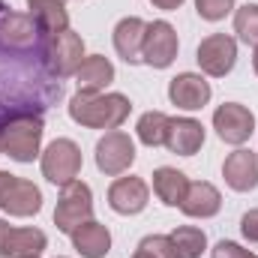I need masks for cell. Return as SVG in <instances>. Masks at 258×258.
<instances>
[{
    "label": "cell",
    "instance_id": "cell-4",
    "mask_svg": "<svg viewBox=\"0 0 258 258\" xmlns=\"http://www.w3.org/2000/svg\"><path fill=\"white\" fill-rule=\"evenodd\" d=\"M87 51H84V39L81 33H75L72 27L60 30L54 36H45V45H42V60L45 69L57 78H69L78 72V66L84 63Z\"/></svg>",
    "mask_w": 258,
    "mask_h": 258
},
{
    "label": "cell",
    "instance_id": "cell-26",
    "mask_svg": "<svg viewBox=\"0 0 258 258\" xmlns=\"http://www.w3.org/2000/svg\"><path fill=\"white\" fill-rule=\"evenodd\" d=\"M129 258H180V252H177V246L171 243L168 234H147V237L138 240L135 252Z\"/></svg>",
    "mask_w": 258,
    "mask_h": 258
},
{
    "label": "cell",
    "instance_id": "cell-9",
    "mask_svg": "<svg viewBox=\"0 0 258 258\" xmlns=\"http://www.w3.org/2000/svg\"><path fill=\"white\" fill-rule=\"evenodd\" d=\"M213 129H216L219 141H225L231 147H243L255 135V114L243 102H222L213 111Z\"/></svg>",
    "mask_w": 258,
    "mask_h": 258
},
{
    "label": "cell",
    "instance_id": "cell-32",
    "mask_svg": "<svg viewBox=\"0 0 258 258\" xmlns=\"http://www.w3.org/2000/svg\"><path fill=\"white\" fill-rule=\"evenodd\" d=\"M12 177H15L12 171H0V198H3V192H6V189H9V183H12Z\"/></svg>",
    "mask_w": 258,
    "mask_h": 258
},
{
    "label": "cell",
    "instance_id": "cell-20",
    "mask_svg": "<svg viewBox=\"0 0 258 258\" xmlns=\"http://www.w3.org/2000/svg\"><path fill=\"white\" fill-rule=\"evenodd\" d=\"M189 189V177L180 171V168H171V165H159L153 171V195L165 204V207H180L183 198Z\"/></svg>",
    "mask_w": 258,
    "mask_h": 258
},
{
    "label": "cell",
    "instance_id": "cell-23",
    "mask_svg": "<svg viewBox=\"0 0 258 258\" xmlns=\"http://www.w3.org/2000/svg\"><path fill=\"white\" fill-rule=\"evenodd\" d=\"M168 123H171V117L165 111H144L138 117V123H135V138L144 147H165Z\"/></svg>",
    "mask_w": 258,
    "mask_h": 258
},
{
    "label": "cell",
    "instance_id": "cell-31",
    "mask_svg": "<svg viewBox=\"0 0 258 258\" xmlns=\"http://www.w3.org/2000/svg\"><path fill=\"white\" fill-rule=\"evenodd\" d=\"M9 231H12V225H9L6 219H0V258H6V240H9Z\"/></svg>",
    "mask_w": 258,
    "mask_h": 258
},
{
    "label": "cell",
    "instance_id": "cell-18",
    "mask_svg": "<svg viewBox=\"0 0 258 258\" xmlns=\"http://www.w3.org/2000/svg\"><path fill=\"white\" fill-rule=\"evenodd\" d=\"M180 210L189 219H213L222 210V192L210 180H189V189H186Z\"/></svg>",
    "mask_w": 258,
    "mask_h": 258
},
{
    "label": "cell",
    "instance_id": "cell-34",
    "mask_svg": "<svg viewBox=\"0 0 258 258\" xmlns=\"http://www.w3.org/2000/svg\"><path fill=\"white\" fill-rule=\"evenodd\" d=\"M249 258H258V255H255V252H249Z\"/></svg>",
    "mask_w": 258,
    "mask_h": 258
},
{
    "label": "cell",
    "instance_id": "cell-14",
    "mask_svg": "<svg viewBox=\"0 0 258 258\" xmlns=\"http://www.w3.org/2000/svg\"><path fill=\"white\" fill-rule=\"evenodd\" d=\"M0 210L6 216H15V219H30V216H36L42 210V189L33 180L15 174L9 189L0 198Z\"/></svg>",
    "mask_w": 258,
    "mask_h": 258
},
{
    "label": "cell",
    "instance_id": "cell-33",
    "mask_svg": "<svg viewBox=\"0 0 258 258\" xmlns=\"http://www.w3.org/2000/svg\"><path fill=\"white\" fill-rule=\"evenodd\" d=\"M252 69H255V75H258V45H255V51H252Z\"/></svg>",
    "mask_w": 258,
    "mask_h": 258
},
{
    "label": "cell",
    "instance_id": "cell-22",
    "mask_svg": "<svg viewBox=\"0 0 258 258\" xmlns=\"http://www.w3.org/2000/svg\"><path fill=\"white\" fill-rule=\"evenodd\" d=\"M45 246H48V237H45L42 228L21 225V228H12V231H9L6 258H42Z\"/></svg>",
    "mask_w": 258,
    "mask_h": 258
},
{
    "label": "cell",
    "instance_id": "cell-37",
    "mask_svg": "<svg viewBox=\"0 0 258 258\" xmlns=\"http://www.w3.org/2000/svg\"><path fill=\"white\" fill-rule=\"evenodd\" d=\"M0 9H3V6H0Z\"/></svg>",
    "mask_w": 258,
    "mask_h": 258
},
{
    "label": "cell",
    "instance_id": "cell-28",
    "mask_svg": "<svg viewBox=\"0 0 258 258\" xmlns=\"http://www.w3.org/2000/svg\"><path fill=\"white\" fill-rule=\"evenodd\" d=\"M210 258H249V249H243L237 240H219L210 249Z\"/></svg>",
    "mask_w": 258,
    "mask_h": 258
},
{
    "label": "cell",
    "instance_id": "cell-17",
    "mask_svg": "<svg viewBox=\"0 0 258 258\" xmlns=\"http://www.w3.org/2000/svg\"><path fill=\"white\" fill-rule=\"evenodd\" d=\"M69 240H72V249L81 258H105L111 252V231H108V225H102L96 219L81 222L69 234Z\"/></svg>",
    "mask_w": 258,
    "mask_h": 258
},
{
    "label": "cell",
    "instance_id": "cell-30",
    "mask_svg": "<svg viewBox=\"0 0 258 258\" xmlns=\"http://www.w3.org/2000/svg\"><path fill=\"white\" fill-rule=\"evenodd\" d=\"M156 9H162V12H174V9H180L186 0H150Z\"/></svg>",
    "mask_w": 258,
    "mask_h": 258
},
{
    "label": "cell",
    "instance_id": "cell-3",
    "mask_svg": "<svg viewBox=\"0 0 258 258\" xmlns=\"http://www.w3.org/2000/svg\"><path fill=\"white\" fill-rule=\"evenodd\" d=\"M39 168H42V177L54 186H66V183L78 180V174L84 168L81 147L72 138H54L39 153Z\"/></svg>",
    "mask_w": 258,
    "mask_h": 258
},
{
    "label": "cell",
    "instance_id": "cell-15",
    "mask_svg": "<svg viewBox=\"0 0 258 258\" xmlns=\"http://www.w3.org/2000/svg\"><path fill=\"white\" fill-rule=\"evenodd\" d=\"M144 30H147V21L138 18V15H126L114 24L111 30V42H114V51L120 60H126L129 66L141 63V51H144Z\"/></svg>",
    "mask_w": 258,
    "mask_h": 258
},
{
    "label": "cell",
    "instance_id": "cell-7",
    "mask_svg": "<svg viewBox=\"0 0 258 258\" xmlns=\"http://www.w3.org/2000/svg\"><path fill=\"white\" fill-rule=\"evenodd\" d=\"M177 51H180V36H177L174 24L165 21V18L147 21L141 63L150 66V69H168V66L177 60Z\"/></svg>",
    "mask_w": 258,
    "mask_h": 258
},
{
    "label": "cell",
    "instance_id": "cell-1",
    "mask_svg": "<svg viewBox=\"0 0 258 258\" xmlns=\"http://www.w3.org/2000/svg\"><path fill=\"white\" fill-rule=\"evenodd\" d=\"M69 117L84 129H120L132 114V99L126 93L105 90V93H72L69 99Z\"/></svg>",
    "mask_w": 258,
    "mask_h": 258
},
{
    "label": "cell",
    "instance_id": "cell-11",
    "mask_svg": "<svg viewBox=\"0 0 258 258\" xmlns=\"http://www.w3.org/2000/svg\"><path fill=\"white\" fill-rule=\"evenodd\" d=\"M39 27L30 12H15V9H0V48L3 51H27L39 42Z\"/></svg>",
    "mask_w": 258,
    "mask_h": 258
},
{
    "label": "cell",
    "instance_id": "cell-6",
    "mask_svg": "<svg viewBox=\"0 0 258 258\" xmlns=\"http://www.w3.org/2000/svg\"><path fill=\"white\" fill-rule=\"evenodd\" d=\"M87 219H93V189L84 180H72V183L60 186L57 207H54V225H57V231L72 234Z\"/></svg>",
    "mask_w": 258,
    "mask_h": 258
},
{
    "label": "cell",
    "instance_id": "cell-36",
    "mask_svg": "<svg viewBox=\"0 0 258 258\" xmlns=\"http://www.w3.org/2000/svg\"><path fill=\"white\" fill-rule=\"evenodd\" d=\"M66 3H69V0H66Z\"/></svg>",
    "mask_w": 258,
    "mask_h": 258
},
{
    "label": "cell",
    "instance_id": "cell-35",
    "mask_svg": "<svg viewBox=\"0 0 258 258\" xmlns=\"http://www.w3.org/2000/svg\"><path fill=\"white\" fill-rule=\"evenodd\" d=\"M0 156H3V144H0Z\"/></svg>",
    "mask_w": 258,
    "mask_h": 258
},
{
    "label": "cell",
    "instance_id": "cell-8",
    "mask_svg": "<svg viewBox=\"0 0 258 258\" xmlns=\"http://www.w3.org/2000/svg\"><path fill=\"white\" fill-rule=\"evenodd\" d=\"M195 60L201 66V75L207 78H225L237 63V39L231 33H210L198 42Z\"/></svg>",
    "mask_w": 258,
    "mask_h": 258
},
{
    "label": "cell",
    "instance_id": "cell-19",
    "mask_svg": "<svg viewBox=\"0 0 258 258\" xmlns=\"http://www.w3.org/2000/svg\"><path fill=\"white\" fill-rule=\"evenodd\" d=\"M114 63L102 54H87L84 63L78 66L75 72V84H78V93H105L111 84H114Z\"/></svg>",
    "mask_w": 258,
    "mask_h": 258
},
{
    "label": "cell",
    "instance_id": "cell-16",
    "mask_svg": "<svg viewBox=\"0 0 258 258\" xmlns=\"http://www.w3.org/2000/svg\"><path fill=\"white\" fill-rule=\"evenodd\" d=\"M204 138H207V132L201 126V120H195V117H171L165 147L171 153H177V156H195L204 147Z\"/></svg>",
    "mask_w": 258,
    "mask_h": 258
},
{
    "label": "cell",
    "instance_id": "cell-2",
    "mask_svg": "<svg viewBox=\"0 0 258 258\" xmlns=\"http://www.w3.org/2000/svg\"><path fill=\"white\" fill-rule=\"evenodd\" d=\"M42 135H45V123L42 117L33 114H18L9 117L0 126V144H3V156H9L12 162H33L42 153Z\"/></svg>",
    "mask_w": 258,
    "mask_h": 258
},
{
    "label": "cell",
    "instance_id": "cell-27",
    "mask_svg": "<svg viewBox=\"0 0 258 258\" xmlns=\"http://www.w3.org/2000/svg\"><path fill=\"white\" fill-rule=\"evenodd\" d=\"M234 9H237L234 0H195V12H198V18H201V21H210V24L228 18Z\"/></svg>",
    "mask_w": 258,
    "mask_h": 258
},
{
    "label": "cell",
    "instance_id": "cell-24",
    "mask_svg": "<svg viewBox=\"0 0 258 258\" xmlns=\"http://www.w3.org/2000/svg\"><path fill=\"white\" fill-rule=\"evenodd\" d=\"M168 237H171V243L177 246L180 258H201L204 249H207V234H204V228H198V225H177Z\"/></svg>",
    "mask_w": 258,
    "mask_h": 258
},
{
    "label": "cell",
    "instance_id": "cell-29",
    "mask_svg": "<svg viewBox=\"0 0 258 258\" xmlns=\"http://www.w3.org/2000/svg\"><path fill=\"white\" fill-rule=\"evenodd\" d=\"M240 234L249 240V243H258V207L246 210L240 216Z\"/></svg>",
    "mask_w": 258,
    "mask_h": 258
},
{
    "label": "cell",
    "instance_id": "cell-25",
    "mask_svg": "<svg viewBox=\"0 0 258 258\" xmlns=\"http://www.w3.org/2000/svg\"><path fill=\"white\" fill-rule=\"evenodd\" d=\"M234 33L240 42L258 45V3H243L234 9Z\"/></svg>",
    "mask_w": 258,
    "mask_h": 258
},
{
    "label": "cell",
    "instance_id": "cell-10",
    "mask_svg": "<svg viewBox=\"0 0 258 258\" xmlns=\"http://www.w3.org/2000/svg\"><path fill=\"white\" fill-rule=\"evenodd\" d=\"M150 204V183L135 174H120L108 186V207L120 216H138Z\"/></svg>",
    "mask_w": 258,
    "mask_h": 258
},
{
    "label": "cell",
    "instance_id": "cell-12",
    "mask_svg": "<svg viewBox=\"0 0 258 258\" xmlns=\"http://www.w3.org/2000/svg\"><path fill=\"white\" fill-rule=\"evenodd\" d=\"M213 96L207 75L201 72H177L168 81V102L180 111H201Z\"/></svg>",
    "mask_w": 258,
    "mask_h": 258
},
{
    "label": "cell",
    "instance_id": "cell-5",
    "mask_svg": "<svg viewBox=\"0 0 258 258\" xmlns=\"http://www.w3.org/2000/svg\"><path fill=\"white\" fill-rule=\"evenodd\" d=\"M135 138L123 132V129H111L105 132L96 147H93V159H96V168L105 174V177H120L126 174L129 168L135 165Z\"/></svg>",
    "mask_w": 258,
    "mask_h": 258
},
{
    "label": "cell",
    "instance_id": "cell-13",
    "mask_svg": "<svg viewBox=\"0 0 258 258\" xmlns=\"http://www.w3.org/2000/svg\"><path fill=\"white\" fill-rule=\"evenodd\" d=\"M222 177L231 192H252L258 189V153L249 147H234V153L222 162Z\"/></svg>",
    "mask_w": 258,
    "mask_h": 258
},
{
    "label": "cell",
    "instance_id": "cell-21",
    "mask_svg": "<svg viewBox=\"0 0 258 258\" xmlns=\"http://www.w3.org/2000/svg\"><path fill=\"white\" fill-rule=\"evenodd\" d=\"M30 15L36 18V27L45 36H54L60 30H69V12H66V0H24Z\"/></svg>",
    "mask_w": 258,
    "mask_h": 258
}]
</instances>
